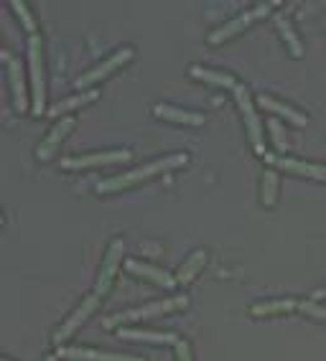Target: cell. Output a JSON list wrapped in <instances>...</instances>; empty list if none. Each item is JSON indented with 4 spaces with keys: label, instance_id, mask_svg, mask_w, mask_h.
Segmentation results:
<instances>
[{
    "label": "cell",
    "instance_id": "7",
    "mask_svg": "<svg viewBox=\"0 0 326 361\" xmlns=\"http://www.w3.org/2000/svg\"><path fill=\"white\" fill-rule=\"evenodd\" d=\"M99 300H102V298H99L97 293H92V295H87L85 300H82V305H79V308L74 310L72 316H69L64 323H61V329L56 331V334H54V346H59V348H61V343H64L66 338H72L74 331H77L79 326H82V323H85L87 318H90L92 313H95V310H97Z\"/></svg>",
    "mask_w": 326,
    "mask_h": 361
},
{
    "label": "cell",
    "instance_id": "3",
    "mask_svg": "<svg viewBox=\"0 0 326 361\" xmlns=\"http://www.w3.org/2000/svg\"><path fill=\"white\" fill-rule=\"evenodd\" d=\"M28 66H31V90H33L31 112L36 117H41L44 115L46 82H44V56H41V39L39 36H28Z\"/></svg>",
    "mask_w": 326,
    "mask_h": 361
},
{
    "label": "cell",
    "instance_id": "14",
    "mask_svg": "<svg viewBox=\"0 0 326 361\" xmlns=\"http://www.w3.org/2000/svg\"><path fill=\"white\" fill-rule=\"evenodd\" d=\"M267 161L275 163L278 168L288 171L296 176H306V178L326 180V166H316V163H303V161H291V158H278V155H265Z\"/></svg>",
    "mask_w": 326,
    "mask_h": 361
},
{
    "label": "cell",
    "instance_id": "13",
    "mask_svg": "<svg viewBox=\"0 0 326 361\" xmlns=\"http://www.w3.org/2000/svg\"><path fill=\"white\" fill-rule=\"evenodd\" d=\"M125 267L133 272V275H140V278L150 280L153 285H158V288H166V290H171V288H176V278H171L166 270H158V267H153V264L148 262H138V259H128L125 262Z\"/></svg>",
    "mask_w": 326,
    "mask_h": 361
},
{
    "label": "cell",
    "instance_id": "27",
    "mask_svg": "<svg viewBox=\"0 0 326 361\" xmlns=\"http://www.w3.org/2000/svg\"><path fill=\"white\" fill-rule=\"evenodd\" d=\"M176 359L179 361H194V359H191V348H189V343H186V341L176 343Z\"/></svg>",
    "mask_w": 326,
    "mask_h": 361
},
{
    "label": "cell",
    "instance_id": "10",
    "mask_svg": "<svg viewBox=\"0 0 326 361\" xmlns=\"http://www.w3.org/2000/svg\"><path fill=\"white\" fill-rule=\"evenodd\" d=\"M72 128H74V117H61L59 123L49 130V135L41 140L39 148H36V158H39L41 163L52 161L54 153H56V148L61 145V140H64V137L72 133Z\"/></svg>",
    "mask_w": 326,
    "mask_h": 361
},
{
    "label": "cell",
    "instance_id": "16",
    "mask_svg": "<svg viewBox=\"0 0 326 361\" xmlns=\"http://www.w3.org/2000/svg\"><path fill=\"white\" fill-rule=\"evenodd\" d=\"M120 338L143 343H161V346H176L179 338L174 334H161V331H138V329H120Z\"/></svg>",
    "mask_w": 326,
    "mask_h": 361
},
{
    "label": "cell",
    "instance_id": "26",
    "mask_svg": "<svg viewBox=\"0 0 326 361\" xmlns=\"http://www.w3.org/2000/svg\"><path fill=\"white\" fill-rule=\"evenodd\" d=\"M298 310H303L306 316H313V318H319V321L326 323V308H321V305H316V303H298Z\"/></svg>",
    "mask_w": 326,
    "mask_h": 361
},
{
    "label": "cell",
    "instance_id": "17",
    "mask_svg": "<svg viewBox=\"0 0 326 361\" xmlns=\"http://www.w3.org/2000/svg\"><path fill=\"white\" fill-rule=\"evenodd\" d=\"M258 104H260L262 110H267V112H275V115L286 117L288 123H294L296 128H303V125L308 123V120H306V115H301V112H296L294 107H288V104L278 102V99L267 97V94H260V97H258Z\"/></svg>",
    "mask_w": 326,
    "mask_h": 361
},
{
    "label": "cell",
    "instance_id": "20",
    "mask_svg": "<svg viewBox=\"0 0 326 361\" xmlns=\"http://www.w3.org/2000/svg\"><path fill=\"white\" fill-rule=\"evenodd\" d=\"M191 77L199 79V82L215 84V87H229V90L237 87V82L229 77V74H222V71H215V69H204V66H191Z\"/></svg>",
    "mask_w": 326,
    "mask_h": 361
},
{
    "label": "cell",
    "instance_id": "4",
    "mask_svg": "<svg viewBox=\"0 0 326 361\" xmlns=\"http://www.w3.org/2000/svg\"><path fill=\"white\" fill-rule=\"evenodd\" d=\"M273 8H275V3H260V6L253 8V11H248V13H240L237 18L227 20V23L217 28L215 33H209V44H224V41L235 39L237 33H242L248 26H253L255 20L262 18V16H267Z\"/></svg>",
    "mask_w": 326,
    "mask_h": 361
},
{
    "label": "cell",
    "instance_id": "8",
    "mask_svg": "<svg viewBox=\"0 0 326 361\" xmlns=\"http://www.w3.org/2000/svg\"><path fill=\"white\" fill-rule=\"evenodd\" d=\"M133 155L128 150H107V153H92V155H77V158H64L61 168L66 171H79V168H97V166H115V163L131 161Z\"/></svg>",
    "mask_w": 326,
    "mask_h": 361
},
{
    "label": "cell",
    "instance_id": "21",
    "mask_svg": "<svg viewBox=\"0 0 326 361\" xmlns=\"http://www.w3.org/2000/svg\"><path fill=\"white\" fill-rule=\"evenodd\" d=\"M298 308V303H294V300H286V298H281V300H267V303H255L253 308H250V313L253 316H275V313H288V310Z\"/></svg>",
    "mask_w": 326,
    "mask_h": 361
},
{
    "label": "cell",
    "instance_id": "22",
    "mask_svg": "<svg viewBox=\"0 0 326 361\" xmlns=\"http://www.w3.org/2000/svg\"><path fill=\"white\" fill-rule=\"evenodd\" d=\"M275 199H278V173L273 168H267L262 173V186H260V201L262 207H273Z\"/></svg>",
    "mask_w": 326,
    "mask_h": 361
},
{
    "label": "cell",
    "instance_id": "9",
    "mask_svg": "<svg viewBox=\"0 0 326 361\" xmlns=\"http://www.w3.org/2000/svg\"><path fill=\"white\" fill-rule=\"evenodd\" d=\"M123 242L120 239H115L110 245V250H107V255H104V262H102V270H99V278H97V288H95V293H97L99 298L107 295V290H110L112 285V278H115V272H118L120 262H123Z\"/></svg>",
    "mask_w": 326,
    "mask_h": 361
},
{
    "label": "cell",
    "instance_id": "28",
    "mask_svg": "<svg viewBox=\"0 0 326 361\" xmlns=\"http://www.w3.org/2000/svg\"><path fill=\"white\" fill-rule=\"evenodd\" d=\"M49 361H56V359H49Z\"/></svg>",
    "mask_w": 326,
    "mask_h": 361
},
{
    "label": "cell",
    "instance_id": "25",
    "mask_svg": "<svg viewBox=\"0 0 326 361\" xmlns=\"http://www.w3.org/2000/svg\"><path fill=\"white\" fill-rule=\"evenodd\" d=\"M267 128H270V133H273V142H275V148H278V153H286L288 142H286V137H283L281 125L275 123V120H270V123H267Z\"/></svg>",
    "mask_w": 326,
    "mask_h": 361
},
{
    "label": "cell",
    "instance_id": "5",
    "mask_svg": "<svg viewBox=\"0 0 326 361\" xmlns=\"http://www.w3.org/2000/svg\"><path fill=\"white\" fill-rule=\"evenodd\" d=\"M235 99H237V107H240L242 117H245V125H248V135H250V145H253V150L258 155H267L265 153V140H262V128H260V117H258V112H255L253 107V99H250L248 90L242 87V84H237L235 90Z\"/></svg>",
    "mask_w": 326,
    "mask_h": 361
},
{
    "label": "cell",
    "instance_id": "12",
    "mask_svg": "<svg viewBox=\"0 0 326 361\" xmlns=\"http://www.w3.org/2000/svg\"><path fill=\"white\" fill-rule=\"evenodd\" d=\"M6 64H8V79H11V92H13V104L18 112L28 110V94H26V84H23V69H20V61L11 54H6Z\"/></svg>",
    "mask_w": 326,
    "mask_h": 361
},
{
    "label": "cell",
    "instance_id": "15",
    "mask_svg": "<svg viewBox=\"0 0 326 361\" xmlns=\"http://www.w3.org/2000/svg\"><path fill=\"white\" fill-rule=\"evenodd\" d=\"M153 115L161 117V120H169V123H176V125H204V115L179 110V107H171V104H156V107H153Z\"/></svg>",
    "mask_w": 326,
    "mask_h": 361
},
{
    "label": "cell",
    "instance_id": "29",
    "mask_svg": "<svg viewBox=\"0 0 326 361\" xmlns=\"http://www.w3.org/2000/svg\"><path fill=\"white\" fill-rule=\"evenodd\" d=\"M3 361H8V359H3Z\"/></svg>",
    "mask_w": 326,
    "mask_h": 361
},
{
    "label": "cell",
    "instance_id": "18",
    "mask_svg": "<svg viewBox=\"0 0 326 361\" xmlns=\"http://www.w3.org/2000/svg\"><path fill=\"white\" fill-rule=\"evenodd\" d=\"M204 264H207V252L204 250H196V252H191L189 257L183 259V264L179 267V272H176V283L179 285H189L191 280L199 275V272L204 270Z\"/></svg>",
    "mask_w": 326,
    "mask_h": 361
},
{
    "label": "cell",
    "instance_id": "24",
    "mask_svg": "<svg viewBox=\"0 0 326 361\" xmlns=\"http://www.w3.org/2000/svg\"><path fill=\"white\" fill-rule=\"evenodd\" d=\"M11 6H13V11L18 13L20 23H23V28H26V31L31 33V36H36V20H33V16H31V11H28L26 3H23V0H13Z\"/></svg>",
    "mask_w": 326,
    "mask_h": 361
},
{
    "label": "cell",
    "instance_id": "23",
    "mask_svg": "<svg viewBox=\"0 0 326 361\" xmlns=\"http://www.w3.org/2000/svg\"><path fill=\"white\" fill-rule=\"evenodd\" d=\"M275 26H278V31H281L283 41H286L288 49H291V56H294V59H301V56H303V46H301L298 36L294 33L291 23H288V20L283 18V16H278V18H275Z\"/></svg>",
    "mask_w": 326,
    "mask_h": 361
},
{
    "label": "cell",
    "instance_id": "2",
    "mask_svg": "<svg viewBox=\"0 0 326 361\" xmlns=\"http://www.w3.org/2000/svg\"><path fill=\"white\" fill-rule=\"evenodd\" d=\"M189 298L186 295H176V298H166V300H158V303H148L140 305V308H131L125 313H118L104 321V329H115V326H123V323H133V321H143V318H153V316H163V313H171V310L186 308Z\"/></svg>",
    "mask_w": 326,
    "mask_h": 361
},
{
    "label": "cell",
    "instance_id": "6",
    "mask_svg": "<svg viewBox=\"0 0 326 361\" xmlns=\"http://www.w3.org/2000/svg\"><path fill=\"white\" fill-rule=\"evenodd\" d=\"M135 56V49L133 46H125V49H120V51H115L110 59H104L102 64H97L92 71H87V74H82V77L74 82V87L77 90H87V87H95L97 82H102L104 77H110L112 71L120 69L123 64H128L131 59Z\"/></svg>",
    "mask_w": 326,
    "mask_h": 361
},
{
    "label": "cell",
    "instance_id": "19",
    "mask_svg": "<svg viewBox=\"0 0 326 361\" xmlns=\"http://www.w3.org/2000/svg\"><path fill=\"white\" fill-rule=\"evenodd\" d=\"M95 99H97V92H95V90L82 92V94H74V97L56 102L52 110H49V115H52V117H61V115H66V112H72V110H77V107H82V104L95 102Z\"/></svg>",
    "mask_w": 326,
    "mask_h": 361
},
{
    "label": "cell",
    "instance_id": "1",
    "mask_svg": "<svg viewBox=\"0 0 326 361\" xmlns=\"http://www.w3.org/2000/svg\"><path fill=\"white\" fill-rule=\"evenodd\" d=\"M189 163V155L186 153H176V155H166V158H158V161H150L145 166L135 168V171H128L123 176H112L107 180H99L97 191L99 194H112V191H123V188H131L140 180H148L158 173H166V171H174L179 166H186Z\"/></svg>",
    "mask_w": 326,
    "mask_h": 361
},
{
    "label": "cell",
    "instance_id": "11",
    "mask_svg": "<svg viewBox=\"0 0 326 361\" xmlns=\"http://www.w3.org/2000/svg\"><path fill=\"white\" fill-rule=\"evenodd\" d=\"M56 359L66 361H143L138 356H123V354H104L97 348H82V346H69L56 351Z\"/></svg>",
    "mask_w": 326,
    "mask_h": 361
}]
</instances>
